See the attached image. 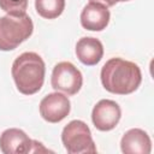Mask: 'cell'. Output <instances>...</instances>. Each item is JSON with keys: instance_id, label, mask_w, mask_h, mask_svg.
Listing matches in <instances>:
<instances>
[{"instance_id": "obj_1", "label": "cell", "mask_w": 154, "mask_h": 154, "mask_svg": "<svg viewBox=\"0 0 154 154\" xmlns=\"http://www.w3.org/2000/svg\"><path fill=\"white\" fill-rule=\"evenodd\" d=\"M100 78L107 91L128 95L137 90L142 82V73L137 64L122 58H111L102 66Z\"/></svg>"}, {"instance_id": "obj_2", "label": "cell", "mask_w": 154, "mask_h": 154, "mask_svg": "<svg viewBox=\"0 0 154 154\" xmlns=\"http://www.w3.org/2000/svg\"><path fill=\"white\" fill-rule=\"evenodd\" d=\"M12 77L19 93L32 95L45 82L46 66L43 59L35 52H24L12 64Z\"/></svg>"}, {"instance_id": "obj_3", "label": "cell", "mask_w": 154, "mask_h": 154, "mask_svg": "<svg viewBox=\"0 0 154 154\" xmlns=\"http://www.w3.org/2000/svg\"><path fill=\"white\" fill-rule=\"evenodd\" d=\"M34 31L31 18L24 13L0 17V51H12L28 40Z\"/></svg>"}, {"instance_id": "obj_4", "label": "cell", "mask_w": 154, "mask_h": 154, "mask_svg": "<svg viewBox=\"0 0 154 154\" xmlns=\"http://www.w3.org/2000/svg\"><path fill=\"white\" fill-rule=\"evenodd\" d=\"M61 142L69 154L96 153L89 126L83 120H71L61 131Z\"/></svg>"}, {"instance_id": "obj_5", "label": "cell", "mask_w": 154, "mask_h": 154, "mask_svg": "<svg viewBox=\"0 0 154 154\" xmlns=\"http://www.w3.org/2000/svg\"><path fill=\"white\" fill-rule=\"evenodd\" d=\"M51 84L57 91H61L65 95H75L82 88L83 76L72 63L60 61L52 71Z\"/></svg>"}, {"instance_id": "obj_6", "label": "cell", "mask_w": 154, "mask_h": 154, "mask_svg": "<svg viewBox=\"0 0 154 154\" xmlns=\"http://www.w3.org/2000/svg\"><path fill=\"white\" fill-rule=\"evenodd\" d=\"M71 111V102L65 94L51 93L40 102V114L48 123H59L65 119Z\"/></svg>"}, {"instance_id": "obj_7", "label": "cell", "mask_w": 154, "mask_h": 154, "mask_svg": "<svg viewBox=\"0 0 154 154\" xmlns=\"http://www.w3.org/2000/svg\"><path fill=\"white\" fill-rule=\"evenodd\" d=\"M122 117V109L119 105L108 99L100 100L93 108L91 120L94 126L100 131H109L113 130Z\"/></svg>"}, {"instance_id": "obj_8", "label": "cell", "mask_w": 154, "mask_h": 154, "mask_svg": "<svg viewBox=\"0 0 154 154\" xmlns=\"http://www.w3.org/2000/svg\"><path fill=\"white\" fill-rule=\"evenodd\" d=\"M111 13L106 5L97 1H89L81 12V24L90 31H101L109 23Z\"/></svg>"}, {"instance_id": "obj_9", "label": "cell", "mask_w": 154, "mask_h": 154, "mask_svg": "<svg viewBox=\"0 0 154 154\" xmlns=\"http://www.w3.org/2000/svg\"><path fill=\"white\" fill-rule=\"evenodd\" d=\"M0 150L4 154L31 153L32 140L20 129H6L0 135Z\"/></svg>"}, {"instance_id": "obj_10", "label": "cell", "mask_w": 154, "mask_h": 154, "mask_svg": "<svg viewBox=\"0 0 154 154\" xmlns=\"http://www.w3.org/2000/svg\"><path fill=\"white\" fill-rule=\"evenodd\" d=\"M120 148L125 154H149L152 150V141L144 130L135 128L123 135Z\"/></svg>"}, {"instance_id": "obj_11", "label": "cell", "mask_w": 154, "mask_h": 154, "mask_svg": "<svg viewBox=\"0 0 154 154\" xmlns=\"http://www.w3.org/2000/svg\"><path fill=\"white\" fill-rule=\"evenodd\" d=\"M76 55L82 64L94 66L103 57V46L99 38L82 37L76 43Z\"/></svg>"}, {"instance_id": "obj_12", "label": "cell", "mask_w": 154, "mask_h": 154, "mask_svg": "<svg viewBox=\"0 0 154 154\" xmlns=\"http://www.w3.org/2000/svg\"><path fill=\"white\" fill-rule=\"evenodd\" d=\"M36 12L46 19L58 18L65 8V0H35Z\"/></svg>"}, {"instance_id": "obj_13", "label": "cell", "mask_w": 154, "mask_h": 154, "mask_svg": "<svg viewBox=\"0 0 154 154\" xmlns=\"http://www.w3.org/2000/svg\"><path fill=\"white\" fill-rule=\"evenodd\" d=\"M28 7V0H0V8L7 14H24Z\"/></svg>"}, {"instance_id": "obj_14", "label": "cell", "mask_w": 154, "mask_h": 154, "mask_svg": "<svg viewBox=\"0 0 154 154\" xmlns=\"http://www.w3.org/2000/svg\"><path fill=\"white\" fill-rule=\"evenodd\" d=\"M89 1H97V2L106 5L107 7H111V6H114L117 2H124V1H130V0H89Z\"/></svg>"}]
</instances>
